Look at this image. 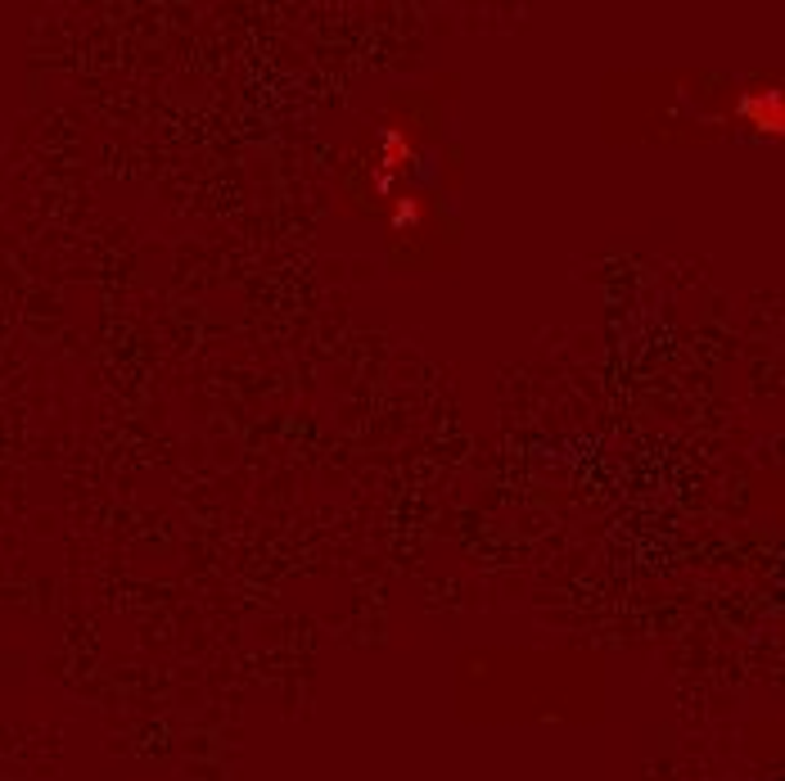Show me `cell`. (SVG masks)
Listing matches in <instances>:
<instances>
[{"mask_svg": "<svg viewBox=\"0 0 785 781\" xmlns=\"http://www.w3.org/2000/svg\"><path fill=\"white\" fill-rule=\"evenodd\" d=\"M411 154H415V150H411L407 136H402V131H388V136H384V172H379V181H388L392 172H402V167L411 163Z\"/></svg>", "mask_w": 785, "mask_h": 781, "instance_id": "7a4b0ae2", "label": "cell"}, {"mask_svg": "<svg viewBox=\"0 0 785 781\" xmlns=\"http://www.w3.org/2000/svg\"><path fill=\"white\" fill-rule=\"evenodd\" d=\"M741 118L754 131H763V136H781L785 131V100H781V91H749V95H741Z\"/></svg>", "mask_w": 785, "mask_h": 781, "instance_id": "6da1fadb", "label": "cell"}, {"mask_svg": "<svg viewBox=\"0 0 785 781\" xmlns=\"http://www.w3.org/2000/svg\"><path fill=\"white\" fill-rule=\"evenodd\" d=\"M420 217H425V204L411 200V194L392 204V227H398V231H402V227H420Z\"/></svg>", "mask_w": 785, "mask_h": 781, "instance_id": "3957f363", "label": "cell"}]
</instances>
